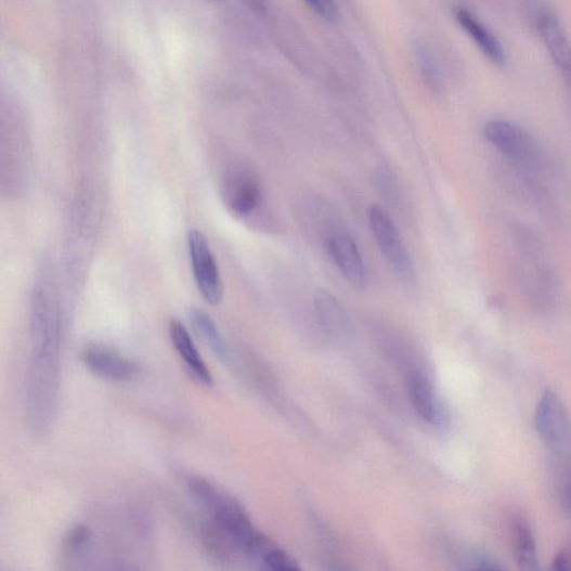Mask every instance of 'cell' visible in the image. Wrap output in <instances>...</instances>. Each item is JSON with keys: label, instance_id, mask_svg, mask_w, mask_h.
<instances>
[{"label": "cell", "instance_id": "cell-13", "mask_svg": "<svg viewBox=\"0 0 571 571\" xmlns=\"http://www.w3.org/2000/svg\"><path fill=\"white\" fill-rule=\"evenodd\" d=\"M317 319L323 328L336 338L350 333L349 317L337 299L326 290H319L314 297Z\"/></svg>", "mask_w": 571, "mask_h": 571}, {"label": "cell", "instance_id": "cell-18", "mask_svg": "<svg viewBox=\"0 0 571 571\" xmlns=\"http://www.w3.org/2000/svg\"><path fill=\"white\" fill-rule=\"evenodd\" d=\"M261 559L258 571H302L291 556L272 545L262 553Z\"/></svg>", "mask_w": 571, "mask_h": 571}, {"label": "cell", "instance_id": "cell-6", "mask_svg": "<svg viewBox=\"0 0 571 571\" xmlns=\"http://www.w3.org/2000/svg\"><path fill=\"white\" fill-rule=\"evenodd\" d=\"M484 139L505 156L516 160H530L535 156L527 133L508 120L493 119L484 124Z\"/></svg>", "mask_w": 571, "mask_h": 571}, {"label": "cell", "instance_id": "cell-14", "mask_svg": "<svg viewBox=\"0 0 571 571\" xmlns=\"http://www.w3.org/2000/svg\"><path fill=\"white\" fill-rule=\"evenodd\" d=\"M512 548L519 571H542L534 534L521 518L512 523Z\"/></svg>", "mask_w": 571, "mask_h": 571}, {"label": "cell", "instance_id": "cell-3", "mask_svg": "<svg viewBox=\"0 0 571 571\" xmlns=\"http://www.w3.org/2000/svg\"><path fill=\"white\" fill-rule=\"evenodd\" d=\"M196 285L205 300L217 307L223 298V285L213 254L206 236L199 231L187 235Z\"/></svg>", "mask_w": 571, "mask_h": 571}, {"label": "cell", "instance_id": "cell-22", "mask_svg": "<svg viewBox=\"0 0 571 571\" xmlns=\"http://www.w3.org/2000/svg\"><path fill=\"white\" fill-rule=\"evenodd\" d=\"M472 571H506L502 567L494 563H482L475 568Z\"/></svg>", "mask_w": 571, "mask_h": 571}, {"label": "cell", "instance_id": "cell-11", "mask_svg": "<svg viewBox=\"0 0 571 571\" xmlns=\"http://www.w3.org/2000/svg\"><path fill=\"white\" fill-rule=\"evenodd\" d=\"M169 335L174 349L190 373L200 385L212 388L215 385L213 376L200 356L185 326L179 321H171L169 324Z\"/></svg>", "mask_w": 571, "mask_h": 571}, {"label": "cell", "instance_id": "cell-19", "mask_svg": "<svg viewBox=\"0 0 571 571\" xmlns=\"http://www.w3.org/2000/svg\"><path fill=\"white\" fill-rule=\"evenodd\" d=\"M374 182L379 193L392 205H399L401 195L398 182L391 171L385 167L378 168L374 176Z\"/></svg>", "mask_w": 571, "mask_h": 571}, {"label": "cell", "instance_id": "cell-16", "mask_svg": "<svg viewBox=\"0 0 571 571\" xmlns=\"http://www.w3.org/2000/svg\"><path fill=\"white\" fill-rule=\"evenodd\" d=\"M187 317L215 354L223 360L230 356L225 341L216 323L205 311L198 308H190L187 311Z\"/></svg>", "mask_w": 571, "mask_h": 571}, {"label": "cell", "instance_id": "cell-1", "mask_svg": "<svg viewBox=\"0 0 571 571\" xmlns=\"http://www.w3.org/2000/svg\"><path fill=\"white\" fill-rule=\"evenodd\" d=\"M213 523L237 550L249 555H262L271 544L252 524L246 510L225 497L212 514Z\"/></svg>", "mask_w": 571, "mask_h": 571}, {"label": "cell", "instance_id": "cell-7", "mask_svg": "<svg viewBox=\"0 0 571 571\" xmlns=\"http://www.w3.org/2000/svg\"><path fill=\"white\" fill-rule=\"evenodd\" d=\"M535 428L541 439L551 449L560 450L568 437V421L558 395L547 391L535 412Z\"/></svg>", "mask_w": 571, "mask_h": 571}, {"label": "cell", "instance_id": "cell-15", "mask_svg": "<svg viewBox=\"0 0 571 571\" xmlns=\"http://www.w3.org/2000/svg\"><path fill=\"white\" fill-rule=\"evenodd\" d=\"M414 62L426 87L433 93L443 91V75L440 64L428 44L417 41L412 48Z\"/></svg>", "mask_w": 571, "mask_h": 571}, {"label": "cell", "instance_id": "cell-12", "mask_svg": "<svg viewBox=\"0 0 571 571\" xmlns=\"http://www.w3.org/2000/svg\"><path fill=\"white\" fill-rule=\"evenodd\" d=\"M223 198L234 212L247 216L259 206L261 198L259 184L249 174L235 173L224 183Z\"/></svg>", "mask_w": 571, "mask_h": 571}, {"label": "cell", "instance_id": "cell-8", "mask_svg": "<svg viewBox=\"0 0 571 571\" xmlns=\"http://www.w3.org/2000/svg\"><path fill=\"white\" fill-rule=\"evenodd\" d=\"M453 17L469 35L483 55L497 65L507 61L505 49L499 38L467 7H455Z\"/></svg>", "mask_w": 571, "mask_h": 571}, {"label": "cell", "instance_id": "cell-10", "mask_svg": "<svg viewBox=\"0 0 571 571\" xmlns=\"http://www.w3.org/2000/svg\"><path fill=\"white\" fill-rule=\"evenodd\" d=\"M408 394L415 412L436 428L446 426L443 405L428 377L413 374L408 379Z\"/></svg>", "mask_w": 571, "mask_h": 571}, {"label": "cell", "instance_id": "cell-5", "mask_svg": "<svg viewBox=\"0 0 571 571\" xmlns=\"http://www.w3.org/2000/svg\"><path fill=\"white\" fill-rule=\"evenodd\" d=\"M324 244L341 274L354 286L364 287L365 265L353 237L345 231L333 230L326 235Z\"/></svg>", "mask_w": 571, "mask_h": 571}, {"label": "cell", "instance_id": "cell-4", "mask_svg": "<svg viewBox=\"0 0 571 571\" xmlns=\"http://www.w3.org/2000/svg\"><path fill=\"white\" fill-rule=\"evenodd\" d=\"M82 361L92 374L109 384L130 382L140 372L134 361L104 347L88 348Z\"/></svg>", "mask_w": 571, "mask_h": 571}, {"label": "cell", "instance_id": "cell-2", "mask_svg": "<svg viewBox=\"0 0 571 571\" xmlns=\"http://www.w3.org/2000/svg\"><path fill=\"white\" fill-rule=\"evenodd\" d=\"M368 221L376 244L392 268L401 278L412 280L414 272L410 254L389 212L379 205H373L368 210Z\"/></svg>", "mask_w": 571, "mask_h": 571}, {"label": "cell", "instance_id": "cell-9", "mask_svg": "<svg viewBox=\"0 0 571 571\" xmlns=\"http://www.w3.org/2000/svg\"><path fill=\"white\" fill-rule=\"evenodd\" d=\"M534 21L553 60L562 72L569 73V40L558 15L553 9L543 4L535 10Z\"/></svg>", "mask_w": 571, "mask_h": 571}, {"label": "cell", "instance_id": "cell-20", "mask_svg": "<svg viewBox=\"0 0 571 571\" xmlns=\"http://www.w3.org/2000/svg\"><path fill=\"white\" fill-rule=\"evenodd\" d=\"M307 5L328 23H335L339 17V10L333 2H308Z\"/></svg>", "mask_w": 571, "mask_h": 571}, {"label": "cell", "instance_id": "cell-21", "mask_svg": "<svg viewBox=\"0 0 571 571\" xmlns=\"http://www.w3.org/2000/svg\"><path fill=\"white\" fill-rule=\"evenodd\" d=\"M549 571H570V560L567 550H561L553 560Z\"/></svg>", "mask_w": 571, "mask_h": 571}, {"label": "cell", "instance_id": "cell-17", "mask_svg": "<svg viewBox=\"0 0 571 571\" xmlns=\"http://www.w3.org/2000/svg\"><path fill=\"white\" fill-rule=\"evenodd\" d=\"M189 491L192 492L194 499L206 511L211 515L225 498V494L204 477L194 476L187 480Z\"/></svg>", "mask_w": 571, "mask_h": 571}]
</instances>
